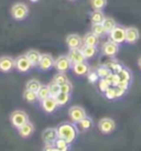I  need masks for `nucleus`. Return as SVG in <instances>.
Listing matches in <instances>:
<instances>
[{
    "mask_svg": "<svg viewBox=\"0 0 141 151\" xmlns=\"http://www.w3.org/2000/svg\"><path fill=\"white\" fill-rule=\"evenodd\" d=\"M16 67V60L11 56H1L0 58V72L9 73Z\"/></svg>",
    "mask_w": 141,
    "mask_h": 151,
    "instance_id": "10",
    "label": "nucleus"
},
{
    "mask_svg": "<svg viewBox=\"0 0 141 151\" xmlns=\"http://www.w3.org/2000/svg\"><path fill=\"white\" fill-rule=\"evenodd\" d=\"M56 101H58V106H65L70 101V94H66V93H60L58 96L55 97Z\"/></svg>",
    "mask_w": 141,
    "mask_h": 151,
    "instance_id": "30",
    "label": "nucleus"
},
{
    "mask_svg": "<svg viewBox=\"0 0 141 151\" xmlns=\"http://www.w3.org/2000/svg\"><path fill=\"white\" fill-rule=\"evenodd\" d=\"M23 99L27 101L30 104H33L37 101H39L37 98V94L35 92H32V91H29V89H25L24 93H23Z\"/></svg>",
    "mask_w": 141,
    "mask_h": 151,
    "instance_id": "25",
    "label": "nucleus"
},
{
    "mask_svg": "<svg viewBox=\"0 0 141 151\" xmlns=\"http://www.w3.org/2000/svg\"><path fill=\"white\" fill-rule=\"evenodd\" d=\"M98 129L105 134H112L116 129V122L112 118H103L98 122Z\"/></svg>",
    "mask_w": 141,
    "mask_h": 151,
    "instance_id": "9",
    "label": "nucleus"
},
{
    "mask_svg": "<svg viewBox=\"0 0 141 151\" xmlns=\"http://www.w3.org/2000/svg\"><path fill=\"white\" fill-rule=\"evenodd\" d=\"M66 44L68 49H81L83 46V39L78 34H68L66 37Z\"/></svg>",
    "mask_w": 141,
    "mask_h": 151,
    "instance_id": "14",
    "label": "nucleus"
},
{
    "mask_svg": "<svg viewBox=\"0 0 141 151\" xmlns=\"http://www.w3.org/2000/svg\"><path fill=\"white\" fill-rule=\"evenodd\" d=\"M112 85L109 84V82H108L106 78H99V83H98V87H99V91L101 93H105L107 91L108 88L110 87Z\"/></svg>",
    "mask_w": 141,
    "mask_h": 151,
    "instance_id": "36",
    "label": "nucleus"
},
{
    "mask_svg": "<svg viewBox=\"0 0 141 151\" xmlns=\"http://www.w3.org/2000/svg\"><path fill=\"white\" fill-rule=\"evenodd\" d=\"M49 86V91H50V95L52 97H56L61 93V85L56 84L54 81H52L50 84L47 85Z\"/></svg>",
    "mask_w": 141,
    "mask_h": 151,
    "instance_id": "32",
    "label": "nucleus"
},
{
    "mask_svg": "<svg viewBox=\"0 0 141 151\" xmlns=\"http://www.w3.org/2000/svg\"><path fill=\"white\" fill-rule=\"evenodd\" d=\"M10 122L12 124V126L18 129L29 122V116L23 110H14L10 115Z\"/></svg>",
    "mask_w": 141,
    "mask_h": 151,
    "instance_id": "2",
    "label": "nucleus"
},
{
    "mask_svg": "<svg viewBox=\"0 0 141 151\" xmlns=\"http://www.w3.org/2000/svg\"><path fill=\"white\" fill-rule=\"evenodd\" d=\"M54 147H56L60 151H70V143L62 138H58V140L54 143Z\"/></svg>",
    "mask_w": 141,
    "mask_h": 151,
    "instance_id": "27",
    "label": "nucleus"
},
{
    "mask_svg": "<svg viewBox=\"0 0 141 151\" xmlns=\"http://www.w3.org/2000/svg\"><path fill=\"white\" fill-rule=\"evenodd\" d=\"M104 94H105V96H106V98H107V99H115V98H117L115 86H110V87L108 88Z\"/></svg>",
    "mask_w": 141,
    "mask_h": 151,
    "instance_id": "37",
    "label": "nucleus"
},
{
    "mask_svg": "<svg viewBox=\"0 0 141 151\" xmlns=\"http://www.w3.org/2000/svg\"><path fill=\"white\" fill-rule=\"evenodd\" d=\"M72 89H73V85L70 81L66 82L65 84L61 85V93H66V94H70L72 93Z\"/></svg>",
    "mask_w": 141,
    "mask_h": 151,
    "instance_id": "39",
    "label": "nucleus"
},
{
    "mask_svg": "<svg viewBox=\"0 0 141 151\" xmlns=\"http://www.w3.org/2000/svg\"><path fill=\"white\" fill-rule=\"evenodd\" d=\"M126 29L127 28H124L122 25L117 24L115 29L109 32V40L117 44L126 42Z\"/></svg>",
    "mask_w": 141,
    "mask_h": 151,
    "instance_id": "4",
    "label": "nucleus"
},
{
    "mask_svg": "<svg viewBox=\"0 0 141 151\" xmlns=\"http://www.w3.org/2000/svg\"><path fill=\"white\" fill-rule=\"evenodd\" d=\"M53 151H60V150H58V149L56 147H54V148H53Z\"/></svg>",
    "mask_w": 141,
    "mask_h": 151,
    "instance_id": "43",
    "label": "nucleus"
},
{
    "mask_svg": "<svg viewBox=\"0 0 141 151\" xmlns=\"http://www.w3.org/2000/svg\"><path fill=\"white\" fill-rule=\"evenodd\" d=\"M91 32L94 34H96L97 37H104L105 34L107 33V31L105 30L103 23H96V24L91 25Z\"/></svg>",
    "mask_w": 141,
    "mask_h": 151,
    "instance_id": "26",
    "label": "nucleus"
},
{
    "mask_svg": "<svg viewBox=\"0 0 141 151\" xmlns=\"http://www.w3.org/2000/svg\"><path fill=\"white\" fill-rule=\"evenodd\" d=\"M91 4L94 10H103L107 6V0H91Z\"/></svg>",
    "mask_w": 141,
    "mask_h": 151,
    "instance_id": "33",
    "label": "nucleus"
},
{
    "mask_svg": "<svg viewBox=\"0 0 141 151\" xmlns=\"http://www.w3.org/2000/svg\"><path fill=\"white\" fill-rule=\"evenodd\" d=\"M29 14V8L24 4H14L11 8V16L14 20L22 21Z\"/></svg>",
    "mask_w": 141,
    "mask_h": 151,
    "instance_id": "3",
    "label": "nucleus"
},
{
    "mask_svg": "<svg viewBox=\"0 0 141 151\" xmlns=\"http://www.w3.org/2000/svg\"><path fill=\"white\" fill-rule=\"evenodd\" d=\"M105 14L103 13L101 10H94L91 13V21L93 24L96 23H103V21L105 20Z\"/></svg>",
    "mask_w": 141,
    "mask_h": 151,
    "instance_id": "22",
    "label": "nucleus"
},
{
    "mask_svg": "<svg viewBox=\"0 0 141 151\" xmlns=\"http://www.w3.org/2000/svg\"><path fill=\"white\" fill-rule=\"evenodd\" d=\"M101 51L106 56H109V58H114L115 55L118 53L119 51V44L112 42V41H107L105 42L101 46Z\"/></svg>",
    "mask_w": 141,
    "mask_h": 151,
    "instance_id": "12",
    "label": "nucleus"
},
{
    "mask_svg": "<svg viewBox=\"0 0 141 151\" xmlns=\"http://www.w3.org/2000/svg\"><path fill=\"white\" fill-rule=\"evenodd\" d=\"M30 1H32V2H37V1H39V0H30Z\"/></svg>",
    "mask_w": 141,
    "mask_h": 151,
    "instance_id": "44",
    "label": "nucleus"
},
{
    "mask_svg": "<svg viewBox=\"0 0 141 151\" xmlns=\"http://www.w3.org/2000/svg\"><path fill=\"white\" fill-rule=\"evenodd\" d=\"M37 98H39L40 101H44V99H46V98H49L51 96L47 85H42L41 87H40V89L37 91Z\"/></svg>",
    "mask_w": 141,
    "mask_h": 151,
    "instance_id": "24",
    "label": "nucleus"
},
{
    "mask_svg": "<svg viewBox=\"0 0 141 151\" xmlns=\"http://www.w3.org/2000/svg\"><path fill=\"white\" fill-rule=\"evenodd\" d=\"M140 38V32L135 27H129L126 29V42L129 44L136 43Z\"/></svg>",
    "mask_w": 141,
    "mask_h": 151,
    "instance_id": "16",
    "label": "nucleus"
},
{
    "mask_svg": "<svg viewBox=\"0 0 141 151\" xmlns=\"http://www.w3.org/2000/svg\"><path fill=\"white\" fill-rule=\"evenodd\" d=\"M138 66H139V68L141 70V58L138 60Z\"/></svg>",
    "mask_w": 141,
    "mask_h": 151,
    "instance_id": "42",
    "label": "nucleus"
},
{
    "mask_svg": "<svg viewBox=\"0 0 141 151\" xmlns=\"http://www.w3.org/2000/svg\"><path fill=\"white\" fill-rule=\"evenodd\" d=\"M103 25H104L105 30L107 31V33H109L112 30L115 29V27L117 25L116 21H115V19H112L110 17H106L105 18V20L103 21Z\"/></svg>",
    "mask_w": 141,
    "mask_h": 151,
    "instance_id": "28",
    "label": "nucleus"
},
{
    "mask_svg": "<svg viewBox=\"0 0 141 151\" xmlns=\"http://www.w3.org/2000/svg\"><path fill=\"white\" fill-rule=\"evenodd\" d=\"M99 43V37H97L93 32L86 33L83 38V44L84 45H91V46H97Z\"/></svg>",
    "mask_w": 141,
    "mask_h": 151,
    "instance_id": "19",
    "label": "nucleus"
},
{
    "mask_svg": "<svg viewBox=\"0 0 141 151\" xmlns=\"http://www.w3.org/2000/svg\"><path fill=\"white\" fill-rule=\"evenodd\" d=\"M58 138V134L56 128H46L42 131V140L45 143V146H54Z\"/></svg>",
    "mask_w": 141,
    "mask_h": 151,
    "instance_id": "6",
    "label": "nucleus"
},
{
    "mask_svg": "<svg viewBox=\"0 0 141 151\" xmlns=\"http://www.w3.org/2000/svg\"><path fill=\"white\" fill-rule=\"evenodd\" d=\"M67 56L70 60L72 64L82 63V62H85V60H86L81 49H70Z\"/></svg>",
    "mask_w": 141,
    "mask_h": 151,
    "instance_id": "15",
    "label": "nucleus"
},
{
    "mask_svg": "<svg viewBox=\"0 0 141 151\" xmlns=\"http://www.w3.org/2000/svg\"><path fill=\"white\" fill-rule=\"evenodd\" d=\"M115 89H116V97H117V98L124 96V93H126V91H127V89L121 88V87H119V86H115Z\"/></svg>",
    "mask_w": 141,
    "mask_h": 151,
    "instance_id": "40",
    "label": "nucleus"
},
{
    "mask_svg": "<svg viewBox=\"0 0 141 151\" xmlns=\"http://www.w3.org/2000/svg\"><path fill=\"white\" fill-rule=\"evenodd\" d=\"M41 86H42V84L37 80H30L29 82L25 84V89H29V91L37 93V91L40 89Z\"/></svg>",
    "mask_w": 141,
    "mask_h": 151,
    "instance_id": "31",
    "label": "nucleus"
},
{
    "mask_svg": "<svg viewBox=\"0 0 141 151\" xmlns=\"http://www.w3.org/2000/svg\"><path fill=\"white\" fill-rule=\"evenodd\" d=\"M41 106L45 113L51 114V113H54V111L58 109V101H56V98H55V97L50 96L49 98H46V99L41 101Z\"/></svg>",
    "mask_w": 141,
    "mask_h": 151,
    "instance_id": "13",
    "label": "nucleus"
},
{
    "mask_svg": "<svg viewBox=\"0 0 141 151\" xmlns=\"http://www.w3.org/2000/svg\"><path fill=\"white\" fill-rule=\"evenodd\" d=\"M53 148H54V146H45V148H44L43 151H53Z\"/></svg>",
    "mask_w": 141,
    "mask_h": 151,
    "instance_id": "41",
    "label": "nucleus"
},
{
    "mask_svg": "<svg viewBox=\"0 0 141 151\" xmlns=\"http://www.w3.org/2000/svg\"><path fill=\"white\" fill-rule=\"evenodd\" d=\"M118 77H119V81L121 82H127V83H130L131 81V72L129 71L128 68H122L118 74Z\"/></svg>",
    "mask_w": 141,
    "mask_h": 151,
    "instance_id": "29",
    "label": "nucleus"
},
{
    "mask_svg": "<svg viewBox=\"0 0 141 151\" xmlns=\"http://www.w3.org/2000/svg\"><path fill=\"white\" fill-rule=\"evenodd\" d=\"M97 74H98V76H99V78H106L107 76H109L110 75V73H112L108 67H106V66H100V67H98L97 68Z\"/></svg>",
    "mask_w": 141,
    "mask_h": 151,
    "instance_id": "35",
    "label": "nucleus"
},
{
    "mask_svg": "<svg viewBox=\"0 0 141 151\" xmlns=\"http://www.w3.org/2000/svg\"><path fill=\"white\" fill-rule=\"evenodd\" d=\"M25 55L28 56V59L30 60V62H31V64L33 66H39V63H40V60H41V56H42V54L39 51L30 50L25 53Z\"/></svg>",
    "mask_w": 141,
    "mask_h": 151,
    "instance_id": "20",
    "label": "nucleus"
},
{
    "mask_svg": "<svg viewBox=\"0 0 141 151\" xmlns=\"http://www.w3.org/2000/svg\"><path fill=\"white\" fill-rule=\"evenodd\" d=\"M34 130H35V128H34L33 124L28 122L23 126L18 128V132H19V134H20L22 138H30L34 134Z\"/></svg>",
    "mask_w": 141,
    "mask_h": 151,
    "instance_id": "17",
    "label": "nucleus"
},
{
    "mask_svg": "<svg viewBox=\"0 0 141 151\" xmlns=\"http://www.w3.org/2000/svg\"><path fill=\"white\" fill-rule=\"evenodd\" d=\"M77 125H78V127L81 128L82 131H86V130L91 129L94 124H93V119L91 117L86 116L84 119H82L79 122H77Z\"/></svg>",
    "mask_w": 141,
    "mask_h": 151,
    "instance_id": "23",
    "label": "nucleus"
},
{
    "mask_svg": "<svg viewBox=\"0 0 141 151\" xmlns=\"http://www.w3.org/2000/svg\"><path fill=\"white\" fill-rule=\"evenodd\" d=\"M72 70H73V72H74L76 75L83 76V75H86L88 72H89V66H88V64L86 62H82V63L73 64Z\"/></svg>",
    "mask_w": 141,
    "mask_h": 151,
    "instance_id": "18",
    "label": "nucleus"
},
{
    "mask_svg": "<svg viewBox=\"0 0 141 151\" xmlns=\"http://www.w3.org/2000/svg\"><path fill=\"white\" fill-rule=\"evenodd\" d=\"M54 63H55V60L53 59V56L49 53H44L41 56L40 63H39V68L43 72L50 71L51 68L54 66Z\"/></svg>",
    "mask_w": 141,
    "mask_h": 151,
    "instance_id": "11",
    "label": "nucleus"
},
{
    "mask_svg": "<svg viewBox=\"0 0 141 151\" xmlns=\"http://www.w3.org/2000/svg\"><path fill=\"white\" fill-rule=\"evenodd\" d=\"M53 81L56 84L63 85V84H65L66 82H68V78H67V76L65 75V73H60V72H58V74L54 75Z\"/></svg>",
    "mask_w": 141,
    "mask_h": 151,
    "instance_id": "34",
    "label": "nucleus"
},
{
    "mask_svg": "<svg viewBox=\"0 0 141 151\" xmlns=\"http://www.w3.org/2000/svg\"><path fill=\"white\" fill-rule=\"evenodd\" d=\"M81 50H82V52H83V54L86 60L91 59V58H94L97 54V46L84 45L83 44V46L81 47Z\"/></svg>",
    "mask_w": 141,
    "mask_h": 151,
    "instance_id": "21",
    "label": "nucleus"
},
{
    "mask_svg": "<svg viewBox=\"0 0 141 151\" xmlns=\"http://www.w3.org/2000/svg\"><path fill=\"white\" fill-rule=\"evenodd\" d=\"M56 129H58V138L66 140L68 143L74 142L78 134V128L75 125V122H62L56 127Z\"/></svg>",
    "mask_w": 141,
    "mask_h": 151,
    "instance_id": "1",
    "label": "nucleus"
},
{
    "mask_svg": "<svg viewBox=\"0 0 141 151\" xmlns=\"http://www.w3.org/2000/svg\"><path fill=\"white\" fill-rule=\"evenodd\" d=\"M87 78L88 81H89V83H91V84H94V83H96L97 81L99 80V76H98V74H97V72H88L87 73Z\"/></svg>",
    "mask_w": 141,
    "mask_h": 151,
    "instance_id": "38",
    "label": "nucleus"
},
{
    "mask_svg": "<svg viewBox=\"0 0 141 151\" xmlns=\"http://www.w3.org/2000/svg\"><path fill=\"white\" fill-rule=\"evenodd\" d=\"M32 67H33V65L31 64L30 60L28 59V56L25 54L20 55V56H18L17 59H16V68L20 73H27Z\"/></svg>",
    "mask_w": 141,
    "mask_h": 151,
    "instance_id": "8",
    "label": "nucleus"
},
{
    "mask_svg": "<svg viewBox=\"0 0 141 151\" xmlns=\"http://www.w3.org/2000/svg\"><path fill=\"white\" fill-rule=\"evenodd\" d=\"M72 66H73V64H72L67 55H60L58 59H55L54 67L60 73H66L67 71H70L72 68Z\"/></svg>",
    "mask_w": 141,
    "mask_h": 151,
    "instance_id": "5",
    "label": "nucleus"
},
{
    "mask_svg": "<svg viewBox=\"0 0 141 151\" xmlns=\"http://www.w3.org/2000/svg\"><path fill=\"white\" fill-rule=\"evenodd\" d=\"M68 116H70V120L75 124H77L82 119L86 117L87 115H86V111H85V109L83 107H81V106H72L70 109H68Z\"/></svg>",
    "mask_w": 141,
    "mask_h": 151,
    "instance_id": "7",
    "label": "nucleus"
}]
</instances>
